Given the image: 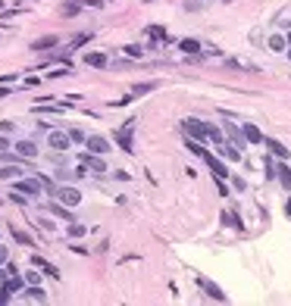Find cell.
<instances>
[{"label":"cell","mask_w":291,"mask_h":306,"mask_svg":"<svg viewBox=\"0 0 291 306\" xmlns=\"http://www.w3.org/2000/svg\"><path fill=\"white\" fill-rule=\"evenodd\" d=\"M53 194H56V200H60L63 206H78L81 203V194L75 191V187H56Z\"/></svg>","instance_id":"cell-6"},{"label":"cell","mask_w":291,"mask_h":306,"mask_svg":"<svg viewBox=\"0 0 291 306\" xmlns=\"http://www.w3.org/2000/svg\"><path fill=\"white\" fill-rule=\"evenodd\" d=\"M288 60H291V50H288Z\"/></svg>","instance_id":"cell-39"},{"label":"cell","mask_w":291,"mask_h":306,"mask_svg":"<svg viewBox=\"0 0 291 306\" xmlns=\"http://www.w3.org/2000/svg\"><path fill=\"white\" fill-rule=\"evenodd\" d=\"M263 175H266V181L276 178V156H273V153H266V156H263Z\"/></svg>","instance_id":"cell-19"},{"label":"cell","mask_w":291,"mask_h":306,"mask_svg":"<svg viewBox=\"0 0 291 306\" xmlns=\"http://www.w3.org/2000/svg\"><path fill=\"white\" fill-rule=\"evenodd\" d=\"M179 47H182L185 53H197V50H201V41H194V38H182Z\"/></svg>","instance_id":"cell-23"},{"label":"cell","mask_w":291,"mask_h":306,"mask_svg":"<svg viewBox=\"0 0 291 306\" xmlns=\"http://www.w3.org/2000/svg\"><path fill=\"white\" fill-rule=\"evenodd\" d=\"M6 94H9V88H0V100H3V97H6Z\"/></svg>","instance_id":"cell-36"},{"label":"cell","mask_w":291,"mask_h":306,"mask_svg":"<svg viewBox=\"0 0 291 306\" xmlns=\"http://www.w3.org/2000/svg\"><path fill=\"white\" fill-rule=\"evenodd\" d=\"M31 266H38L44 275H50V278H60V269H56L53 263H47V260H41V256H31Z\"/></svg>","instance_id":"cell-14"},{"label":"cell","mask_w":291,"mask_h":306,"mask_svg":"<svg viewBox=\"0 0 291 306\" xmlns=\"http://www.w3.org/2000/svg\"><path fill=\"white\" fill-rule=\"evenodd\" d=\"M147 3H150V0H147Z\"/></svg>","instance_id":"cell-40"},{"label":"cell","mask_w":291,"mask_h":306,"mask_svg":"<svg viewBox=\"0 0 291 306\" xmlns=\"http://www.w3.org/2000/svg\"><path fill=\"white\" fill-rule=\"evenodd\" d=\"M125 53H129V56H135V60H138V56H144V47H138V44H129V47H125Z\"/></svg>","instance_id":"cell-27"},{"label":"cell","mask_w":291,"mask_h":306,"mask_svg":"<svg viewBox=\"0 0 291 306\" xmlns=\"http://www.w3.org/2000/svg\"><path fill=\"white\" fill-rule=\"evenodd\" d=\"M270 50H285V38H282V34H273V38H270Z\"/></svg>","instance_id":"cell-26"},{"label":"cell","mask_w":291,"mask_h":306,"mask_svg":"<svg viewBox=\"0 0 291 306\" xmlns=\"http://www.w3.org/2000/svg\"><path fill=\"white\" fill-rule=\"evenodd\" d=\"M13 191L25 194V197H38V194H41V181H38V178H22V175H19Z\"/></svg>","instance_id":"cell-3"},{"label":"cell","mask_w":291,"mask_h":306,"mask_svg":"<svg viewBox=\"0 0 291 306\" xmlns=\"http://www.w3.org/2000/svg\"><path fill=\"white\" fill-rule=\"evenodd\" d=\"M288 194H291V191H288ZM285 213L291 216V197H288V203H285Z\"/></svg>","instance_id":"cell-35"},{"label":"cell","mask_w":291,"mask_h":306,"mask_svg":"<svg viewBox=\"0 0 291 306\" xmlns=\"http://www.w3.org/2000/svg\"><path fill=\"white\" fill-rule=\"evenodd\" d=\"M213 181H216V194H223V197H226L229 191H226V184H223V178H213Z\"/></svg>","instance_id":"cell-31"},{"label":"cell","mask_w":291,"mask_h":306,"mask_svg":"<svg viewBox=\"0 0 291 306\" xmlns=\"http://www.w3.org/2000/svg\"><path fill=\"white\" fill-rule=\"evenodd\" d=\"M19 175H22V166H19V162H16V166H3V169H0V178H3V181H16Z\"/></svg>","instance_id":"cell-21"},{"label":"cell","mask_w":291,"mask_h":306,"mask_svg":"<svg viewBox=\"0 0 291 306\" xmlns=\"http://www.w3.org/2000/svg\"><path fill=\"white\" fill-rule=\"evenodd\" d=\"M9 263V253H6V247H0V266H6Z\"/></svg>","instance_id":"cell-33"},{"label":"cell","mask_w":291,"mask_h":306,"mask_svg":"<svg viewBox=\"0 0 291 306\" xmlns=\"http://www.w3.org/2000/svg\"><path fill=\"white\" fill-rule=\"evenodd\" d=\"M132 135H135V119H125V125L116 132V144H119L125 153H132Z\"/></svg>","instance_id":"cell-2"},{"label":"cell","mask_w":291,"mask_h":306,"mask_svg":"<svg viewBox=\"0 0 291 306\" xmlns=\"http://www.w3.org/2000/svg\"><path fill=\"white\" fill-rule=\"evenodd\" d=\"M9 231H13V238H16V244H22V247H31V244H34V241H31V234H25V231H19L16 225L9 228Z\"/></svg>","instance_id":"cell-24"},{"label":"cell","mask_w":291,"mask_h":306,"mask_svg":"<svg viewBox=\"0 0 291 306\" xmlns=\"http://www.w3.org/2000/svg\"><path fill=\"white\" fill-rule=\"evenodd\" d=\"M25 300H34V303H47V294H44V288H38V285H28V288H25Z\"/></svg>","instance_id":"cell-17"},{"label":"cell","mask_w":291,"mask_h":306,"mask_svg":"<svg viewBox=\"0 0 291 306\" xmlns=\"http://www.w3.org/2000/svg\"><path fill=\"white\" fill-rule=\"evenodd\" d=\"M241 135H244V144H263V135L257 125H241Z\"/></svg>","instance_id":"cell-12"},{"label":"cell","mask_w":291,"mask_h":306,"mask_svg":"<svg viewBox=\"0 0 291 306\" xmlns=\"http://www.w3.org/2000/svg\"><path fill=\"white\" fill-rule=\"evenodd\" d=\"M157 88H160V81H144V85H135V88H132V100H135V97H144V94L157 91Z\"/></svg>","instance_id":"cell-18"},{"label":"cell","mask_w":291,"mask_h":306,"mask_svg":"<svg viewBox=\"0 0 291 306\" xmlns=\"http://www.w3.org/2000/svg\"><path fill=\"white\" fill-rule=\"evenodd\" d=\"M197 288H201V291H204V294H207V297H210V300H219V303L226 300L223 288H219V285H213V281H210V278H204V275H197Z\"/></svg>","instance_id":"cell-4"},{"label":"cell","mask_w":291,"mask_h":306,"mask_svg":"<svg viewBox=\"0 0 291 306\" xmlns=\"http://www.w3.org/2000/svg\"><path fill=\"white\" fill-rule=\"evenodd\" d=\"M66 135H69V141H81V144H85V138H88L85 132H78V128H72V132H66Z\"/></svg>","instance_id":"cell-28"},{"label":"cell","mask_w":291,"mask_h":306,"mask_svg":"<svg viewBox=\"0 0 291 306\" xmlns=\"http://www.w3.org/2000/svg\"><path fill=\"white\" fill-rule=\"evenodd\" d=\"M16 156H22V159H34V156H38V147H34L31 141H16Z\"/></svg>","instance_id":"cell-11"},{"label":"cell","mask_w":291,"mask_h":306,"mask_svg":"<svg viewBox=\"0 0 291 306\" xmlns=\"http://www.w3.org/2000/svg\"><path fill=\"white\" fill-rule=\"evenodd\" d=\"M232 184H235V191H238V194L248 191V181H244V178H232Z\"/></svg>","instance_id":"cell-30"},{"label":"cell","mask_w":291,"mask_h":306,"mask_svg":"<svg viewBox=\"0 0 291 306\" xmlns=\"http://www.w3.org/2000/svg\"><path fill=\"white\" fill-rule=\"evenodd\" d=\"M223 3H232V0H223Z\"/></svg>","instance_id":"cell-38"},{"label":"cell","mask_w":291,"mask_h":306,"mask_svg":"<svg viewBox=\"0 0 291 306\" xmlns=\"http://www.w3.org/2000/svg\"><path fill=\"white\" fill-rule=\"evenodd\" d=\"M185 132H188V138H194V141H204V138H207V122H201V119H185Z\"/></svg>","instance_id":"cell-8"},{"label":"cell","mask_w":291,"mask_h":306,"mask_svg":"<svg viewBox=\"0 0 291 306\" xmlns=\"http://www.w3.org/2000/svg\"><path fill=\"white\" fill-rule=\"evenodd\" d=\"M50 213H53L56 219H66V222H72V219H75V216L69 213V209H66L63 203H50Z\"/></svg>","instance_id":"cell-22"},{"label":"cell","mask_w":291,"mask_h":306,"mask_svg":"<svg viewBox=\"0 0 291 306\" xmlns=\"http://www.w3.org/2000/svg\"><path fill=\"white\" fill-rule=\"evenodd\" d=\"M56 44H60V38H56V34H44V38H38V41L31 44V50H38V53H41V50H53Z\"/></svg>","instance_id":"cell-13"},{"label":"cell","mask_w":291,"mask_h":306,"mask_svg":"<svg viewBox=\"0 0 291 306\" xmlns=\"http://www.w3.org/2000/svg\"><path fill=\"white\" fill-rule=\"evenodd\" d=\"M147 38H154V41H163V44H169V31L163 28V25H150V28H147Z\"/></svg>","instance_id":"cell-20"},{"label":"cell","mask_w":291,"mask_h":306,"mask_svg":"<svg viewBox=\"0 0 291 306\" xmlns=\"http://www.w3.org/2000/svg\"><path fill=\"white\" fill-rule=\"evenodd\" d=\"M85 231H88V228H85V225H78L75 219L69 222V238H81V234H85Z\"/></svg>","instance_id":"cell-25"},{"label":"cell","mask_w":291,"mask_h":306,"mask_svg":"<svg viewBox=\"0 0 291 306\" xmlns=\"http://www.w3.org/2000/svg\"><path fill=\"white\" fill-rule=\"evenodd\" d=\"M6 147H9V141H6V138H0V150H6Z\"/></svg>","instance_id":"cell-34"},{"label":"cell","mask_w":291,"mask_h":306,"mask_svg":"<svg viewBox=\"0 0 291 306\" xmlns=\"http://www.w3.org/2000/svg\"><path fill=\"white\" fill-rule=\"evenodd\" d=\"M223 138H229V144H235V147H244V135H241V128L232 119L223 122Z\"/></svg>","instance_id":"cell-5"},{"label":"cell","mask_w":291,"mask_h":306,"mask_svg":"<svg viewBox=\"0 0 291 306\" xmlns=\"http://www.w3.org/2000/svg\"><path fill=\"white\" fill-rule=\"evenodd\" d=\"M263 144H266V153H273L276 159H288L291 156V150L282 144V141H276V138H263Z\"/></svg>","instance_id":"cell-7"},{"label":"cell","mask_w":291,"mask_h":306,"mask_svg":"<svg viewBox=\"0 0 291 306\" xmlns=\"http://www.w3.org/2000/svg\"><path fill=\"white\" fill-rule=\"evenodd\" d=\"M47 144H50L53 150H69V147H72V141H69V135H66V132H50Z\"/></svg>","instance_id":"cell-10"},{"label":"cell","mask_w":291,"mask_h":306,"mask_svg":"<svg viewBox=\"0 0 291 306\" xmlns=\"http://www.w3.org/2000/svg\"><path fill=\"white\" fill-rule=\"evenodd\" d=\"M285 44H291V34H288V41H285Z\"/></svg>","instance_id":"cell-37"},{"label":"cell","mask_w":291,"mask_h":306,"mask_svg":"<svg viewBox=\"0 0 291 306\" xmlns=\"http://www.w3.org/2000/svg\"><path fill=\"white\" fill-rule=\"evenodd\" d=\"M85 147L91 150V153H107L110 150V144H107V138H100V135H91V138H85Z\"/></svg>","instance_id":"cell-9"},{"label":"cell","mask_w":291,"mask_h":306,"mask_svg":"<svg viewBox=\"0 0 291 306\" xmlns=\"http://www.w3.org/2000/svg\"><path fill=\"white\" fill-rule=\"evenodd\" d=\"M78 169H91V172H107V162L100 159V153H81L78 156Z\"/></svg>","instance_id":"cell-1"},{"label":"cell","mask_w":291,"mask_h":306,"mask_svg":"<svg viewBox=\"0 0 291 306\" xmlns=\"http://www.w3.org/2000/svg\"><path fill=\"white\" fill-rule=\"evenodd\" d=\"M223 219H226V225H232V228H241V219H235V213H226Z\"/></svg>","instance_id":"cell-29"},{"label":"cell","mask_w":291,"mask_h":306,"mask_svg":"<svg viewBox=\"0 0 291 306\" xmlns=\"http://www.w3.org/2000/svg\"><path fill=\"white\" fill-rule=\"evenodd\" d=\"M110 60H107V53H85V66H91V69H103Z\"/></svg>","instance_id":"cell-16"},{"label":"cell","mask_w":291,"mask_h":306,"mask_svg":"<svg viewBox=\"0 0 291 306\" xmlns=\"http://www.w3.org/2000/svg\"><path fill=\"white\" fill-rule=\"evenodd\" d=\"M276 178L282 181L285 191H291V169L285 166V159H282V162H276Z\"/></svg>","instance_id":"cell-15"},{"label":"cell","mask_w":291,"mask_h":306,"mask_svg":"<svg viewBox=\"0 0 291 306\" xmlns=\"http://www.w3.org/2000/svg\"><path fill=\"white\" fill-rule=\"evenodd\" d=\"M25 281H28V285H38L41 275H38V272H28V275H25Z\"/></svg>","instance_id":"cell-32"}]
</instances>
